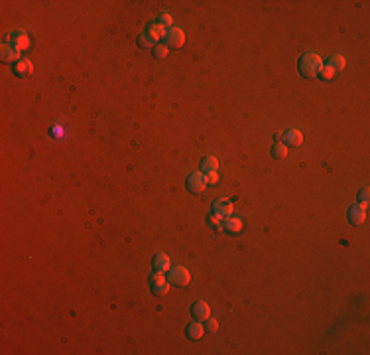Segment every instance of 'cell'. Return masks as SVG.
Listing matches in <instances>:
<instances>
[{
	"mask_svg": "<svg viewBox=\"0 0 370 355\" xmlns=\"http://www.w3.org/2000/svg\"><path fill=\"white\" fill-rule=\"evenodd\" d=\"M185 185L191 193H201L205 187H207V179H205V174L203 172H193L189 174L187 179H185Z\"/></svg>",
	"mask_w": 370,
	"mask_h": 355,
	"instance_id": "8992f818",
	"label": "cell"
},
{
	"mask_svg": "<svg viewBox=\"0 0 370 355\" xmlns=\"http://www.w3.org/2000/svg\"><path fill=\"white\" fill-rule=\"evenodd\" d=\"M160 24H162L164 28H168V30H170V28H172V24H174V16H172V14H162V16H160Z\"/></svg>",
	"mask_w": 370,
	"mask_h": 355,
	"instance_id": "d4e9b609",
	"label": "cell"
},
{
	"mask_svg": "<svg viewBox=\"0 0 370 355\" xmlns=\"http://www.w3.org/2000/svg\"><path fill=\"white\" fill-rule=\"evenodd\" d=\"M207 223L211 225V229H215V231H222V215H219V213H211V215L207 217Z\"/></svg>",
	"mask_w": 370,
	"mask_h": 355,
	"instance_id": "44dd1931",
	"label": "cell"
},
{
	"mask_svg": "<svg viewBox=\"0 0 370 355\" xmlns=\"http://www.w3.org/2000/svg\"><path fill=\"white\" fill-rule=\"evenodd\" d=\"M185 336H187L191 342H199V340L205 336V326H203V322H191V324L185 328Z\"/></svg>",
	"mask_w": 370,
	"mask_h": 355,
	"instance_id": "7c38bea8",
	"label": "cell"
},
{
	"mask_svg": "<svg viewBox=\"0 0 370 355\" xmlns=\"http://www.w3.org/2000/svg\"><path fill=\"white\" fill-rule=\"evenodd\" d=\"M288 156V146L284 144V142H276L274 146H272V158H276V160H284Z\"/></svg>",
	"mask_w": 370,
	"mask_h": 355,
	"instance_id": "ac0fdd59",
	"label": "cell"
},
{
	"mask_svg": "<svg viewBox=\"0 0 370 355\" xmlns=\"http://www.w3.org/2000/svg\"><path fill=\"white\" fill-rule=\"evenodd\" d=\"M205 179H207V185H215V183H219L221 176H219V172H207Z\"/></svg>",
	"mask_w": 370,
	"mask_h": 355,
	"instance_id": "4316f807",
	"label": "cell"
},
{
	"mask_svg": "<svg viewBox=\"0 0 370 355\" xmlns=\"http://www.w3.org/2000/svg\"><path fill=\"white\" fill-rule=\"evenodd\" d=\"M20 55H22V51L16 49L14 45H8V44L2 45V61L4 63H14L16 65L20 61Z\"/></svg>",
	"mask_w": 370,
	"mask_h": 355,
	"instance_id": "4fadbf2b",
	"label": "cell"
},
{
	"mask_svg": "<svg viewBox=\"0 0 370 355\" xmlns=\"http://www.w3.org/2000/svg\"><path fill=\"white\" fill-rule=\"evenodd\" d=\"M329 65H331L335 71H343L345 65H347V59H345L343 55H331V57H329Z\"/></svg>",
	"mask_w": 370,
	"mask_h": 355,
	"instance_id": "ffe728a7",
	"label": "cell"
},
{
	"mask_svg": "<svg viewBox=\"0 0 370 355\" xmlns=\"http://www.w3.org/2000/svg\"><path fill=\"white\" fill-rule=\"evenodd\" d=\"M191 316H193V320H197V322H205L207 318H211V306H209L207 302L199 300V302H195V304L191 306Z\"/></svg>",
	"mask_w": 370,
	"mask_h": 355,
	"instance_id": "52a82bcc",
	"label": "cell"
},
{
	"mask_svg": "<svg viewBox=\"0 0 370 355\" xmlns=\"http://www.w3.org/2000/svg\"><path fill=\"white\" fill-rule=\"evenodd\" d=\"M170 268H172V261H170L168 255L160 253V255L154 257V270H158V272H168Z\"/></svg>",
	"mask_w": 370,
	"mask_h": 355,
	"instance_id": "2e32d148",
	"label": "cell"
},
{
	"mask_svg": "<svg viewBox=\"0 0 370 355\" xmlns=\"http://www.w3.org/2000/svg\"><path fill=\"white\" fill-rule=\"evenodd\" d=\"M166 34H168V28H164L160 22L158 24H150L148 26V30H146V36L156 44V42H160V40H164L166 38Z\"/></svg>",
	"mask_w": 370,
	"mask_h": 355,
	"instance_id": "9a60e30c",
	"label": "cell"
},
{
	"mask_svg": "<svg viewBox=\"0 0 370 355\" xmlns=\"http://www.w3.org/2000/svg\"><path fill=\"white\" fill-rule=\"evenodd\" d=\"M335 73H337V71H335V69H333V67H331L329 63H327V65L323 63V67L319 69V73H317V77H319L321 81H331V79L335 77Z\"/></svg>",
	"mask_w": 370,
	"mask_h": 355,
	"instance_id": "d6986e66",
	"label": "cell"
},
{
	"mask_svg": "<svg viewBox=\"0 0 370 355\" xmlns=\"http://www.w3.org/2000/svg\"><path fill=\"white\" fill-rule=\"evenodd\" d=\"M222 231H226L228 235H238V233L242 231V219L232 217V215L224 217V221H222Z\"/></svg>",
	"mask_w": 370,
	"mask_h": 355,
	"instance_id": "8fae6325",
	"label": "cell"
},
{
	"mask_svg": "<svg viewBox=\"0 0 370 355\" xmlns=\"http://www.w3.org/2000/svg\"><path fill=\"white\" fill-rule=\"evenodd\" d=\"M321 67H323V59H321V55H317V53H303L301 59H299V63H297L299 75H301L303 79H313V77H317V73H319Z\"/></svg>",
	"mask_w": 370,
	"mask_h": 355,
	"instance_id": "6da1fadb",
	"label": "cell"
},
{
	"mask_svg": "<svg viewBox=\"0 0 370 355\" xmlns=\"http://www.w3.org/2000/svg\"><path fill=\"white\" fill-rule=\"evenodd\" d=\"M347 219H349V223L351 225H363L365 221H367V209L363 207V205H353L351 209H349V213H347Z\"/></svg>",
	"mask_w": 370,
	"mask_h": 355,
	"instance_id": "9c48e42d",
	"label": "cell"
},
{
	"mask_svg": "<svg viewBox=\"0 0 370 355\" xmlns=\"http://www.w3.org/2000/svg\"><path fill=\"white\" fill-rule=\"evenodd\" d=\"M185 44V34L184 30H180V28H170L168 30V34H166V38H164V45L170 49H178V47H182Z\"/></svg>",
	"mask_w": 370,
	"mask_h": 355,
	"instance_id": "277c9868",
	"label": "cell"
},
{
	"mask_svg": "<svg viewBox=\"0 0 370 355\" xmlns=\"http://www.w3.org/2000/svg\"><path fill=\"white\" fill-rule=\"evenodd\" d=\"M282 142L290 148V146H301L303 144V134H301V131H297V129H290V131H286L284 134H282Z\"/></svg>",
	"mask_w": 370,
	"mask_h": 355,
	"instance_id": "30bf717a",
	"label": "cell"
},
{
	"mask_svg": "<svg viewBox=\"0 0 370 355\" xmlns=\"http://www.w3.org/2000/svg\"><path fill=\"white\" fill-rule=\"evenodd\" d=\"M219 330V322L213 320V318H207L205 320V332H217Z\"/></svg>",
	"mask_w": 370,
	"mask_h": 355,
	"instance_id": "484cf974",
	"label": "cell"
},
{
	"mask_svg": "<svg viewBox=\"0 0 370 355\" xmlns=\"http://www.w3.org/2000/svg\"><path fill=\"white\" fill-rule=\"evenodd\" d=\"M16 77H30L34 73V63L30 59H20L16 65H12Z\"/></svg>",
	"mask_w": 370,
	"mask_h": 355,
	"instance_id": "5bb4252c",
	"label": "cell"
},
{
	"mask_svg": "<svg viewBox=\"0 0 370 355\" xmlns=\"http://www.w3.org/2000/svg\"><path fill=\"white\" fill-rule=\"evenodd\" d=\"M219 170V160L215 156H207L203 162H201V172L207 174V172H217Z\"/></svg>",
	"mask_w": 370,
	"mask_h": 355,
	"instance_id": "e0dca14e",
	"label": "cell"
},
{
	"mask_svg": "<svg viewBox=\"0 0 370 355\" xmlns=\"http://www.w3.org/2000/svg\"><path fill=\"white\" fill-rule=\"evenodd\" d=\"M8 38H10V45H14V47L20 49V51L30 49V45H32V40H30V36H28L24 30H14Z\"/></svg>",
	"mask_w": 370,
	"mask_h": 355,
	"instance_id": "5b68a950",
	"label": "cell"
},
{
	"mask_svg": "<svg viewBox=\"0 0 370 355\" xmlns=\"http://www.w3.org/2000/svg\"><path fill=\"white\" fill-rule=\"evenodd\" d=\"M170 280H168V276H166V272H152L150 274V288H152V294H156V296H164V294H168L170 292Z\"/></svg>",
	"mask_w": 370,
	"mask_h": 355,
	"instance_id": "3957f363",
	"label": "cell"
},
{
	"mask_svg": "<svg viewBox=\"0 0 370 355\" xmlns=\"http://www.w3.org/2000/svg\"><path fill=\"white\" fill-rule=\"evenodd\" d=\"M357 197H359V205H363V207L367 209V207H369V199H370V189L369 187H363Z\"/></svg>",
	"mask_w": 370,
	"mask_h": 355,
	"instance_id": "603a6c76",
	"label": "cell"
},
{
	"mask_svg": "<svg viewBox=\"0 0 370 355\" xmlns=\"http://www.w3.org/2000/svg\"><path fill=\"white\" fill-rule=\"evenodd\" d=\"M138 45H140L142 49H152L156 44H154L146 34H140V36H138Z\"/></svg>",
	"mask_w": 370,
	"mask_h": 355,
	"instance_id": "cb8c5ba5",
	"label": "cell"
},
{
	"mask_svg": "<svg viewBox=\"0 0 370 355\" xmlns=\"http://www.w3.org/2000/svg\"><path fill=\"white\" fill-rule=\"evenodd\" d=\"M211 209H213V213H219V215H222V217H228V215H232V211H234V205H232V201H230V199H226V197H221V199L213 201Z\"/></svg>",
	"mask_w": 370,
	"mask_h": 355,
	"instance_id": "ba28073f",
	"label": "cell"
},
{
	"mask_svg": "<svg viewBox=\"0 0 370 355\" xmlns=\"http://www.w3.org/2000/svg\"><path fill=\"white\" fill-rule=\"evenodd\" d=\"M166 276H168L170 284H172V286H178V288L187 286L189 280H191V272H189L185 266H172V268L166 272Z\"/></svg>",
	"mask_w": 370,
	"mask_h": 355,
	"instance_id": "7a4b0ae2",
	"label": "cell"
},
{
	"mask_svg": "<svg viewBox=\"0 0 370 355\" xmlns=\"http://www.w3.org/2000/svg\"><path fill=\"white\" fill-rule=\"evenodd\" d=\"M152 49H154V51H152V53H154V57H158V59H164V57L170 53V49H168L164 44H156Z\"/></svg>",
	"mask_w": 370,
	"mask_h": 355,
	"instance_id": "7402d4cb",
	"label": "cell"
}]
</instances>
